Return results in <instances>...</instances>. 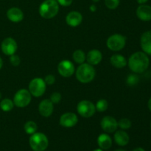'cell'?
Segmentation results:
<instances>
[{
  "mask_svg": "<svg viewBox=\"0 0 151 151\" xmlns=\"http://www.w3.org/2000/svg\"><path fill=\"white\" fill-rule=\"evenodd\" d=\"M150 64V59L144 52H137L131 55L128 59V66L133 72L140 74L147 69Z\"/></svg>",
  "mask_w": 151,
  "mask_h": 151,
  "instance_id": "1",
  "label": "cell"
},
{
  "mask_svg": "<svg viewBox=\"0 0 151 151\" xmlns=\"http://www.w3.org/2000/svg\"><path fill=\"white\" fill-rule=\"evenodd\" d=\"M59 10V4L57 0H45L39 6L40 16L46 19L54 18Z\"/></svg>",
  "mask_w": 151,
  "mask_h": 151,
  "instance_id": "2",
  "label": "cell"
},
{
  "mask_svg": "<svg viewBox=\"0 0 151 151\" xmlns=\"http://www.w3.org/2000/svg\"><path fill=\"white\" fill-rule=\"evenodd\" d=\"M95 69L89 63H82L76 70V78L82 83H88L95 77Z\"/></svg>",
  "mask_w": 151,
  "mask_h": 151,
  "instance_id": "3",
  "label": "cell"
},
{
  "mask_svg": "<svg viewBox=\"0 0 151 151\" xmlns=\"http://www.w3.org/2000/svg\"><path fill=\"white\" fill-rule=\"evenodd\" d=\"M29 145L34 151H44L49 145L47 136L43 133H36L32 134L29 140Z\"/></svg>",
  "mask_w": 151,
  "mask_h": 151,
  "instance_id": "4",
  "label": "cell"
},
{
  "mask_svg": "<svg viewBox=\"0 0 151 151\" xmlns=\"http://www.w3.org/2000/svg\"><path fill=\"white\" fill-rule=\"evenodd\" d=\"M107 47L111 51H119L125 47L126 38L121 34H114L107 40Z\"/></svg>",
  "mask_w": 151,
  "mask_h": 151,
  "instance_id": "5",
  "label": "cell"
},
{
  "mask_svg": "<svg viewBox=\"0 0 151 151\" xmlns=\"http://www.w3.org/2000/svg\"><path fill=\"white\" fill-rule=\"evenodd\" d=\"M32 95L28 90L20 89L15 94L13 97L14 106L19 108H24L30 103Z\"/></svg>",
  "mask_w": 151,
  "mask_h": 151,
  "instance_id": "6",
  "label": "cell"
},
{
  "mask_svg": "<svg viewBox=\"0 0 151 151\" xmlns=\"http://www.w3.org/2000/svg\"><path fill=\"white\" fill-rule=\"evenodd\" d=\"M46 91V83L42 78L32 79L29 84V91L31 95L35 97H41Z\"/></svg>",
  "mask_w": 151,
  "mask_h": 151,
  "instance_id": "7",
  "label": "cell"
},
{
  "mask_svg": "<svg viewBox=\"0 0 151 151\" xmlns=\"http://www.w3.org/2000/svg\"><path fill=\"white\" fill-rule=\"evenodd\" d=\"M77 111L83 117L90 118L95 113V105L88 100H82L77 106Z\"/></svg>",
  "mask_w": 151,
  "mask_h": 151,
  "instance_id": "8",
  "label": "cell"
},
{
  "mask_svg": "<svg viewBox=\"0 0 151 151\" xmlns=\"http://www.w3.org/2000/svg\"><path fill=\"white\" fill-rule=\"evenodd\" d=\"M58 71L62 77L69 78L75 73V66L73 63L69 60H63L59 63Z\"/></svg>",
  "mask_w": 151,
  "mask_h": 151,
  "instance_id": "9",
  "label": "cell"
},
{
  "mask_svg": "<svg viewBox=\"0 0 151 151\" xmlns=\"http://www.w3.org/2000/svg\"><path fill=\"white\" fill-rule=\"evenodd\" d=\"M17 43L13 38H6L2 41L1 44V50L6 55L10 56L14 55L17 50Z\"/></svg>",
  "mask_w": 151,
  "mask_h": 151,
  "instance_id": "10",
  "label": "cell"
},
{
  "mask_svg": "<svg viewBox=\"0 0 151 151\" xmlns=\"http://www.w3.org/2000/svg\"><path fill=\"white\" fill-rule=\"evenodd\" d=\"M100 125L105 132L114 133L117 129L118 122L113 116H106L102 119Z\"/></svg>",
  "mask_w": 151,
  "mask_h": 151,
  "instance_id": "11",
  "label": "cell"
},
{
  "mask_svg": "<svg viewBox=\"0 0 151 151\" xmlns=\"http://www.w3.org/2000/svg\"><path fill=\"white\" fill-rule=\"evenodd\" d=\"M78 122V118L75 114L72 112L63 114L60 118V125L64 128H72Z\"/></svg>",
  "mask_w": 151,
  "mask_h": 151,
  "instance_id": "12",
  "label": "cell"
},
{
  "mask_svg": "<svg viewBox=\"0 0 151 151\" xmlns=\"http://www.w3.org/2000/svg\"><path fill=\"white\" fill-rule=\"evenodd\" d=\"M54 110V106L52 101L49 99L42 100L38 106V111L44 117H49L51 116Z\"/></svg>",
  "mask_w": 151,
  "mask_h": 151,
  "instance_id": "13",
  "label": "cell"
},
{
  "mask_svg": "<svg viewBox=\"0 0 151 151\" xmlns=\"http://www.w3.org/2000/svg\"><path fill=\"white\" fill-rule=\"evenodd\" d=\"M137 16L143 22L151 20V6L147 4H140L137 9Z\"/></svg>",
  "mask_w": 151,
  "mask_h": 151,
  "instance_id": "14",
  "label": "cell"
},
{
  "mask_svg": "<svg viewBox=\"0 0 151 151\" xmlns=\"http://www.w3.org/2000/svg\"><path fill=\"white\" fill-rule=\"evenodd\" d=\"M140 44L143 52L147 55H151V30L145 32L142 35Z\"/></svg>",
  "mask_w": 151,
  "mask_h": 151,
  "instance_id": "15",
  "label": "cell"
},
{
  "mask_svg": "<svg viewBox=\"0 0 151 151\" xmlns=\"http://www.w3.org/2000/svg\"><path fill=\"white\" fill-rule=\"evenodd\" d=\"M83 16L81 13L78 11H72L67 14L66 17V22L71 27H78L82 22Z\"/></svg>",
  "mask_w": 151,
  "mask_h": 151,
  "instance_id": "16",
  "label": "cell"
},
{
  "mask_svg": "<svg viewBox=\"0 0 151 151\" xmlns=\"http://www.w3.org/2000/svg\"><path fill=\"white\" fill-rule=\"evenodd\" d=\"M7 17L10 22L18 23L24 19V13L21 9L18 7H11L7 11Z\"/></svg>",
  "mask_w": 151,
  "mask_h": 151,
  "instance_id": "17",
  "label": "cell"
},
{
  "mask_svg": "<svg viewBox=\"0 0 151 151\" xmlns=\"http://www.w3.org/2000/svg\"><path fill=\"white\" fill-rule=\"evenodd\" d=\"M102 58H103V55L100 50H91L88 52L86 59L87 60L88 63L94 66V65H97L98 63H100L102 60Z\"/></svg>",
  "mask_w": 151,
  "mask_h": 151,
  "instance_id": "18",
  "label": "cell"
},
{
  "mask_svg": "<svg viewBox=\"0 0 151 151\" xmlns=\"http://www.w3.org/2000/svg\"><path fill=\"white\" fill-rule=\"evenodd\" d=\"M114 141L118 145L125 146L128 144L130 140V137L124 130L122 131H117L114 134Z\"/></svg>",
  "mask_w": 151,
  "mask_h": 151,
  "instance_id": "19",
  "label": "cell"
},
{
  "mask_svg": "<svg viewBox=\"0 0 151 151\" xmlns=\"http://www.w3.org/2000/svg\"><path fill=\"white\" fill-rule=\"evenodd\" d=\"M97 144L102 150H109L112 145V139L108 134H102L97 138Z\"/></svg>",
  "mask_w": 151,
  "mask_h": 151,
  "instance_id": "20",
  "label": "cell"
},
{
  "mask_svg": "<svg viewBox=\"0 0 151 151\" xmlns=\"http://www.w3.org/2000/svg\"><path fill=\"white\" fill-rule=\"evenodd\" d=\"M111 63L113 66L117 69H122L127 65V60L123 55L119 54L113 55L111 58Z\"/></svg>",
  "mask_w": 151,
  "mask_h": 151,
  "instance_id": "21",
  "label": "cell"
},
{
  "mask_svg": "<svg viewBox=\"0 0 151 151\" xmlns=\"http://www.w3.org/2000/svg\"><path fill=\"white\" fill-rule=\"evenodd\" d=\"M72 58H73V60L75 63H78V64H82L86 60V54L83 50H77L74 52Z\"/></svg>",
  "mask_w": 151,
  "mask_h": 151,
  "instance_id": "22",
  "label": "cell"
},
{
  "mask_svg": "<svg viewBox=\"0 0 151 151\" xmlns=\"http://www.w3.org/2000/svg\"><path fill=\"white\" fill-rule=\"evenodd\" d=\"M13 107H14V103H13V101H12L10 99H3V100L0 102V108H1V109L3 111H10L13 109Z\"/></svg>",
  "mask_w": 151,
  "mask_h": 151,
  "instance_id": "23",
  "label": "cell"
},
{
  "mask_svg": "<svg viewBox=\"0 0 151 151\" xmlns=\"http://www.w3.org/2000/svg\"><path fill=\"white\" fill-rule=\"evenodd\" d=\"M24 131L26 132V134L32 135V134H35L36 132L37 129H38V125L33 121H27L24 124Z\"/></svg>",
  "mask_w": 151,
  "mask_h": 151,
  "instance_id": "24",
  "label": "cell"
},
{
  "mask_svg": "<svg viewBox=\"0 0 151 151\" xmlns=\"http://www.w3.org/2000/svg\"><path fill=\"white\" fill-rule=\"evenodd\" d=\"M108 106H109V103L107 100L105 99H101L97 102V104L95 106L96 111L99 112H104L107 110Z\"/></svg>",
  "mask_w": 151,
  "mask_h": 151,
  "instance_id": "25",
  "label": "cell"
},
{
  "mask_svg": "<svg viewBox=\"0 0 151 151\" xmlns=\"http://www.w3.org/2000/svg\"><path fill=\"white\" fill-rule=\"evenodd\" d=\"M139 78L136 74H131V75H129L127 77L126 83L130 86L137 85L139 83Z\"/></svg>",
  "mask_w": 151,
  "mask_h": 151,
  "instance_id": "26",
  "label": "cell"
},
{
  "mask_svg": "<svg viewBox=\"0 0 151 151\" xmlns=\"http://www.w3.org/2000/svg\"><path fill=\"white\" fill-rule=\"evenodd\" d=\"M118 122V127L122 130H128L131 127V122L127 118H122Z\"/></svg>",
  "mask_w": 151,
  "mask_h": 151,
  "instance_id": "27",
  "label": "cell"
},
{
  "mask_svg": "<svg viewBox=\"0 0 151 151\" xmlns=\"http://www.w3.org/2000/svg\"><path fill=\"white\" fill-rule=\"evenodd\" d=\"M120 0H105V4L110 10H114L119 6Z\"/></svg>",
  "mask_w": 151,
  "mask_h": 151,
  "instance_id": "28",
  "label": "cell"
},
{
  "mask_svg": "<svg viewBox=\"0 0 151 151\" xmlns=\"http://www.w3.org/2000/svg\"><path fill=\"white\" fill-rule=\"evenodd\" d=\"M10 62L13 66H19L21 62V59L19 55H12L10 56Z\"/></svg>",
  "mask_w": 151,
  "mask_h": 151,
  "instance_id": "29",
  "label": "cell"
},
{
  "mask_svg": "<svg viewBox=\"0 0 151 151\" xmlns=\"http://www.w3.org/2000/svg\"><path fill=\"white\" fill-rule=\"evenodd\" d=\"M50 100L52 103H58L61 100V94L59 92H54L50 96Z\"/></svg>",
  "mask_w": 151,
  "mask_h": 151,
  "instance_id": "30",
  "label": "cell"
},
{
  "mask_svg": "<svg viewBox=\"0 0 151 151\" xmlns=\"http://www.w3.org/2000/svg\"><path fill=\"white\" fill-rule=\"evenodd\" d=\"M55 81V78L52 75H47L44 78V82H45L46 84H48V85H52V84L54 83Z\"/></svg>",
  "mask_w": 151,
  "mask_h": 151,
  "instance_id": "31",
  "label": "cell"
},
{
  "mask_svg": "<svg viewBox=\"0 0 151 151\" xmlns=\"http://www.w3.org/2000/svg\"><path fill=\"white\" fill-rule=\"evenodd\" d=\"M57 1L60 5L63 6V7H69L72 4L73 0H57Z\"/></svg>",
  "mask_w": 151,
  "mask_h": 151,
  "instance_id": "32",
  "label": "cell"
},
{
  "mask_svg": "<svg viewBox=\"0 0 151 151\" xmlns=\"http://www.w3.org/2000/svg\"><path fill=\"white\" fill-rule=\"evenodd\" d=\"M89 9L91 12H95L96 10H97V7H96V5H94V4H91V5L90 6Z\"/></svg>",
  "mask_w": 151,
  "mask_h": 151,
  "instance_id": "33",
  "label": "cell"
},
{
  "mask_svg": "<svg viewBox=\"0 0 151 151\" xmlns=\"http://www.w3.org/2000/svg\"><path fill=\"white\" fill-rule=\"evenodd\" d=\"M137 1L139 4H145L146 2H147V1H148V0H137Z\"/></svg>",
  "mask_w": 151,
  "mask_h": 151,
  "instance_id": "34",
  "label": "cell"
},
{
  "mask_svg": "<svg viewBox=\"0 0 151 151\" xmlns=\"http://www.w3.org/2000/svg\"><path fill=\"white\" fill-rule=\"evenodd\" d=\"M133 151H145L142 147H137V148H135Z\"/></svg>",
  "mask_w": 151,
  "mask_h": 151,
  "instance_id": "35",
  "label": "cell"
},
{
  "mask_svg": "<svg viewBox=\"0 0 151 151\" xmlns=\"http://www.w3.org/2000/svg\"><path fill=\"white\" fill-rule=\"evenodd\" d=\"M147 106H148L149 110H150V111H151V97L150 98V100H149L148 103H147Z\"/></svg>",
  "mask_w": 151,
  "mask_h": 151,
  "instance_id": "36",
  "label": "cell"
},
{
  "mask_svg": "<svg viewBox=\"0 0 151 151\" xmlns=\"http://www.w3.org/2000/svg\"><path fill=\"white\" fill-rule=\"evenodd\" d=\"M2 66H3V60H2V59H1V58L0 57V69H1Z\"/></svg>",
  "mask_w": 151,
  "mask_h": 151,
  "instance_id": "37",
  "label": "cell"
},
{
  "mask_svg": "<svg viewBox=\"0 0 151 151\" xmlns=\"http://www.w3.org/2000/svg\"><path fill=\"white\" fill-rule=\"evenodd\" d=\"M93 151H103V150H102V149H96V150H94Z\"/></svg>",
  "mask_w": 151,
  "mask_h": 151,
  "instance_id": "38",
  "label": "cell"
},
{
  "mask_svg": "<svg viewBox=\"0 0 151 151\" xmlns=\"http://www.w3.org/2000/svg\"><path fill=\"white\" fill-rule=\"evenodd\" d=\"M115 151H126V150H122V149H119V150H115Z\"/></svg>",
  "mask_w": 151,
  "mask_h": 151,
  "instance_id": "39",
  "label": "cell"
},
{
  "mask_svg": "<svg viewBox=\"0 0 151 151\" xmlns=\"http://www.w3.org/2000/svg\"><path fill=\"white\" fill-rule=\"evenodd\" d=\"M93 1H94V2H98L99 1H100V0H92Z\"/></svg>",
  "mask_w": 151,
  "mask_h": 151,
  "instance_id": "40",
  "label": "cell"
},
{
  "mask_svg": "<svg viewBox=\"0 0 151 151\" xmlns=\"http://www.w3.org/2000/svg\"><path fill=\"white\" fill-rule=\"evenodd\" d=\"M1 98V92H0V99Z\"/></svg>",
  "mask_w": 151,
  "mask_h": 151,
  "instance_id": "41",
  "label": "cell"
},
{
  "mask_svg": "<svg viewBox=\"0 0 151 151\" xmlns=\"http://www.w3.org/2000/svg\"><path fill=\"white\" fill-rule=\"evenodd\" d=\"M150 128H151V122H150Z\"/></svg>",
  "mask_w": 151,
  "mask_h": 151,
  "instance_id": "42",
  "label": "cell"
}]
</instances>
